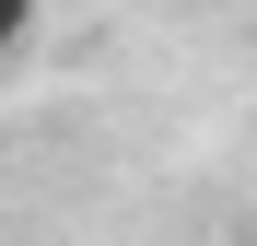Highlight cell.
<instances>
[{
  "label": "cell",
  "instance_id": "6da1fadb",
  "mask_svg": "<svg viewBox=\"0 0 257 246\" xmlns=\"http://www.w3.org/2000/svg\"><path fill=\"white\" fill-rule=\"evenodd\" d=\"M35 47V12H24V0H0V59H24Z\"/></svg>",
  "mask_w": 257,
  "mask_h": 246
}]
</instances>
